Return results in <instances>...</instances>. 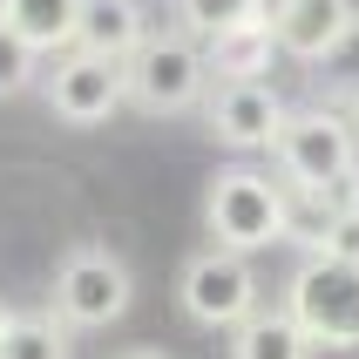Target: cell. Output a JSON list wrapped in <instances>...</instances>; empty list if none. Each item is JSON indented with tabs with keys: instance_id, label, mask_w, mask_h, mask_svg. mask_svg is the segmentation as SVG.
<instances>
[{
	"instance_id": "1",
	"label": "cell",
	"mask_w": 359,
	"mask_h": 359,
	"mask_svg": "<svg viewBox=\"0 0 359 359\" xmlns=\"http://www.w3.org/2000/svg\"><path fill=\"white\" fill-rule=\"evenodd\" d=\"M122 88L142 116H183L210 95V61L197 34H142V48L122 61Z\"/></svg>"
},
{
	"instance_id": "2",
	"label": "cell",
	"mask_w": 359,
	"mask_h": 359,
	"mask_svg": "<svg viewBox=\"0 0 359 359\" xmlns=\"http://www.w3.org/2000/svg\"><path fill=\"white\" fill-rule=\"evenodd\" d=\"M203 224L224 251H271L285 244V183H271L264 170H217L210 197H203Z\"/></svg>"
},
{
	"instance_id": "3",
	"label": "cell",
	"mask_w": 359,
	"mask_h": 359,
	"mask_svg": "<svg viewBox=\"0 0 359 359\" xmlns=\"http://www.w3.org/2000/svg\"><path fill=\"white\" fill-rule=\"evenodd\" d=\"M285 312L325 346V353H359V264H339L312 251L285 285Z\"/></svg>"
},
{
	"instance_id": "4",
	"label": "cell",
	"mask_w": 359,
	"mask_h": 359,
	"mask_svg": "<svg viewBox=\"0 0 359 359\" xmlns=\"http://www.w3.org/2000/svg\"><path fill=\"white\" fill-rule=\"evenodd\" d=\"M285 183H312V190H332L359 170V129L339 109H292L271 142Z\"/></svg>"
},
{
	"instance_id": "5",
	"label": "cell",
	"mask_w": 359,
	"mask_h": 359,
	"mask_svg": "<svg viewBox=\"0 0 359 359\" xmlns=\"http://www.w3.org/2000/svg\"><path fill=\"white\" fill-rule=\"evenodd\" d=\"M177 305H183V319H190V325L231 332V325H244V319L264 305V299H258V271H251V258H244V251L210 244V251H197V258L183 264Z\"/></svg>"
},
{
	"instance_id": "6",
	"label": "cell",
	"mask_w": 359,
	"mask_h": 359,
	"mask_svg": "<svg viewBox=\"0 0 359 359\" xmlns=\"http://www.w3.org/2000/svg\"><path fill=\"white\" fill-rule=\"evenodd\" d=\"M136 299V278H129V264L116 251H102V244H75L68 258L55 264V312L68 325H116Z\"/></svg>"
},
{
	"instance_id": "7",
	"label": "cell",
	"mask_w": 359,
	"mask_h": 359,
	"mask_svg": "<svg viewBox=\"0 0 359 359\" xmlns=\"http://www.w3.org/2000/svg\"><path fill=\"white\" fill-rule=\"evenodd\" d=\"M48 109H55L61 122H75V129H95V122H109L129 102V88H122V61L109 55H88V48H61V61L48 68Z\"/></svg>"
},
{
	"instance_id": "8",
	"label": "cell",
	"mask_w": 359,
	"mask_h": 359,
	"mask_svg": "<svg viewBox=\"0 0 359 359\" xmlns=\"http://www.w3.org/2000/svg\"><path fill=\"white\" fill-rule=\"evenodd\" d=\"M285 116L292 109L278 102L271 81H210V95H203V122L224 149H271Z\"/></svg>"
},
{
	"instance_id": "9",
	"label": "cell",
	"mask_w": 359,
	"mask_h": 359,
	"mask_svg": "<svg viewBox=\"0 0 359 359\" xmlns=\"http://www.w3.org/2000/svg\"><path fill=\"white\" fill-rule=\"evenodd\" d=\"M359 27V7L353 0H292L278 14V55L292 61H332L353 41Z\"/></svg>"
},
{
	"instance_id": "10",
	"label": "cell",
	"mask_w": 359,
	"mask_h": 359,
	"mask_svg": "<svg viewBox=\"0 0 359 359\" xmlns=\"http://www.w3.org/2000/svg\"><path fill=\"white\" fill-rule=\"evenodd\" d=\"M319 339L285 305H258L244 325H231V359H312Z\"/></svg>"
},
{
	"instance_id": "11",
	"label": "cell",
	"mask_w": 359,
	"mask_h": 359,
	"mask_svg": "<svg viewBox=\"0 0 359 359\" xmlns=\"http://www.w3.org/2000/svg\"><path fill=\"white\" fill-rule=\"evenodd\" d=\"M149 34L136 0H81V27H75V48L88 55H109V61H129Z\"/></svg>"
},
{
	"instance_id": "12",
	"label": "cell",
	"mask_w": 359,
	"mask_h": 359,
	"mask_svg": "<svg viewBox=\"0 0 359 359\" xmlns=\"http://www.w3.org/2000/svg\"><path fill=\"white\" fill-rule=\"evenodd\" d=\"M271 55H278V27H264V20H244L231 34L203 41L210 81H264L271 75Z\"/></svg>"
},
{
	"instance_id": "13",
	"label": "cell",
	"mask_w": 359,
	"mask_h": 359,
	"mask_svg": "<svg viewBox=\"0 0 359 359\" xmlns=\"http://www.w3.org/2000/svg\"><path fill=\"white\" fill-rule=\"evenodd\" d=\"M0 20H7V27L27 41V48H41V55H61V48H75L81 0H0Z\"/></svg>"
},
{
	"instance_id": "14",
	"label": "cell",
	"mask_w": 359,
	"mask_h": 359,
	"mask_svg": "<svg viewBox=\"0 0 359 359\" xmlns=\"http://www.w3.org/2000/svg\"><path fill=\"white\" fill-rule=\"evenodd\" d=\"M0 359H75L61 312H14L0 332Z\"/></svg>"
},
{
	"instance_id": "15",
	"label": "cell",
	"mask_w": 359,
	"mask_h": 359,
	"mask_svg": "<svg viewBox=\"0 0 359 359\" xmlns=\"http://www.w3.org/2000/svg\"><path fill=\"white\" fill-rule=\"evenodd\" d=\"M177 20H183V34L217 41V34H231V27L251 20V0H177Z\"/></svg>"
},
{
	"instance_id": "16",
	"label": "cell",
	"mask_w": 359,
	"mask_h": 359,
	"mask_svg": "<svg viewBox=\"0 0 359 359\" xmlns=\"http://www.w3.org/2000/svg\"><path fill=\"white\" fill-rule=\"evenodd\" d=\"M34 81H41V48H27V41L0 20V102H7V95H27Z\"/></svg>"
},
{
	"instance_id": "17",
	"label": "cell",
	"mask_w": 359,
	"mask_h": 359,
	"mask_svg": "<svg viewBox=\"0 0 359 359\" xmlns=\"http://www.w3.org/2000/svg\"><path fill=\"white\" fill-rule=\"evenodd\" d=\"M325 258H339V264H359V203H346L339 217L325 224V244H319Z\"/></svg>"
},
{
	"instance_id": "18",
	"label": "cell",
	"mask_w": 359,
	"mask_h": 359,
	"mask_svg": "<svg viewBox=\"0 0 359 359\" xmlns=\"http://www.w3.org/2000/svg\"><path fill=\"white\" fill-rule=\"evenodd\" d=\"M292 7V0H251V20H264V27H278V14Z\"/></svg>"
},
{
	"instance_id": "19",
	"label": "cell",
	"mask_w": 359,
	"mask_h": 359,
	"mask_svg": "<svg viewBox=\"0 0 359 359\" xmlns=\"http://www.w3.org/2000/svg\"><path fill=\"white\" fill-rule=\"evenodd\" d=\"M116 359H170V353H149V346H136V353H116Z\"/></svg>"
},
{
	"instance_id": "20",
	"label": "cell",
	"mask_w": 359,
	"mask_h": 359,
	"mask_svg": "<svg viewBox=\"0 0 359 359\" xmlns=\"http://www.w3.org/2000/svg\"><path fill=\"white\" fill-rule=\"evenodd\" d=\"M7 319H14V312H7V305H0V332H7Z\"/></svg>"
},
{
	"instance_id": "21",
	"label": "cell",
	"mask_w": 359,
	"mask_h": 359,
	"mask_svg": "<svg viewBox=\"0 0 359 359\" xmlns=\"http://www.w3.org/2000/svg\"><path fill=\"white\" fill-rule=\"evenodd\" d=\"M353 129H359V116H353Z\"/></svg>"
}]
</instances>
